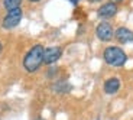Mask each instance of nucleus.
Returning <instances> with one entry per match:
<instances>
[{"label": "nucleus", "instance_id": "nucleus-9", "mask_svg": "<svg viewBox=\"0 0 133 120\" xmlns=\"http://www.w3.org/2000/svg\"><path fill=\"white\" fill-rule=\"evenodd\" d=\"M71 84L68 83V81H65V80H59V81H57V83L52 85V90L55 91V93H58V94H65V93H70L71 91Z\"/></svg>", "mask_w": 133, "mask_h": 120}, {"label": "nucleus", "instance_id": "nucleus-5", "mask_svg": "<svg viewBox=\"0 0 133 120\" xmlns=\"http://www.w3.org/2000/svg\"><path fill=\"white\" fill-rule=\"evenodd\" d=\"M119 12V6L116 3H111V2H106L101 6L97 9V16L103 20H109L111 17H114Z\"/></svg>", "mask_w": 133, "mask_h": 120}, {"label": "nucleus", "instance_id": "nucleus-12", "mask_svg": "<svg viewBox=\"0 0 133 120\" xmlns=\"http://www.w3.org/2000/svg\"><path fill=\"white\" fill-rule=\"evenodd\" d=\"M88 2H90V3H101L103 0H88Z\"/></svg>", "mask_w": 133, "mask_h": 120}, {"label": "nucleus", "instance_id": "nucleus-16", "mask_svg": "<svg viewBox=\"0 0 133 120\" xmlns=\"http://www.w3.org/2000/svg\"><path fill=\"white\" fill-rule=\"evenodd\" d=\"M38 120H45V119H38Z\"/></svg>", "mask_w": 133, "mask_h": 120}, {"label": "nucleus", "instance_id": "nucleus-6", "mask_svg": "<svg viewBox=\"0 0 133 120\" xmlns=\"http://www.w3.org/2000/svg\"><path fill=\"white\" fill-rule=\"evenodd\" d=\"M61 57H62V48L61 46L45 48V52H43V64L52 65V64H55L57 61H59Z\"/></svg>", "mask_w": 133, "mask_h": 120}, {"label": "nucleus", "instance_id": "nucleus-4", "mask_svg": "<svg viewBox=\"0 0 133 120\" xmlns=\"http://www.w3.org/2000/svg\"><path fill=\"white\" fill-rule=\"evenodd\" d=\"M96 36L98 38L101 42H110L114 38V28L113 25L107 22V20H101L96 28Z\"/></svg>", "mask_w": 133, "mask_h": 120}, {"label": "nucleus", "instance_id": "nucleus-11", "mask_svg": "<svg viewBox=\"0 0 133 120\" xmlns=\"http://www.w3.org/2000/svg\"><path fill=\"white\" fill-rule=\"evenodd\" d=\"M109 2H111V3H116V4H119V3H123L124 0H109Z\"/></svg>", "mask_w": 133, "mask_h": 120}, {"label": "nucleus", "instance_id": "nucleus-3", "mask_svg": "<svg viewBox=\"0 0 133 120\" xmlns=\"http://www.w3.org/2000/svg\"><path fill=\"white\" fill-rule=\"evenodd\" d=\"M22 17H23V10H22V7L9 10V12H6L3 20H2V28H3V29H7V30L15 29V28L20 23Z\"/></svg>", "mask_w": 133, "mask_h": 120}, {"label": "nucleus", "instance_id": "nucleus-1", "mask_svg": "<svg viewBox=\"0 0 133 120\" xmlns=\"http://www.w3.org/2000/svg\"><path fill=\"white\" fill-rule=\"evenodd\" d=\"M43 52H45V46L42 43H35L23 57L22 65L23 70L29 74H33L39 71V68L42 67L43 64Z\"/></svg>", "mask_w": 133, "mask_h": 120}, {"label": "nucleus", "instance_id": "nucleus-8", "mask_svg": "<svg viewBox=\"0 0 133 120\" xmlns=\"http://www.w3.org/2000/svg\"><path fill=\"white\" fill-rule=\"evenodd\" d=\"M120 87H122V83H120V78L119 77H110V78H107V80L104 81L103 90H104V93H106V94L113 96V94H116L117 91L120 90Z\"/></svg>", "mask_w": 133, "mask_h": 120}, {"label": "nucleus", "instance_id": "nucleus-14", "mask_svg": "<svg viewBox=\"0 0 133 120\" xmlns=\"http://www.w3.org/2000/svg\"><path fill=\"white\" fill-rule=\"evenodd\" d=\"M28 2H29V3H39L41 0H28Z\"/></svg>", "mask_w": 133, "mask_h": 120}, {"label": "nucleus", "instance_id": "nucleus-15", "mask_svg": "<svg viewBox=\"0 0 133 120\" xmlns=\"http://www.w3.org/2000/svg\"><path fill=\"white\" fill-rule=\"evenodd\" d=\"M2 51H3V42L0 41V54H2Z\"/></svg>", "mask_w": 133, "mask_h": 120}, {"label": "nucleus", "instance_id": "nucleus-10", "mask_svg": "<svg viewBox=\"0 0 133 120\" xmlns=\"http://www.w3.org/2000/svg\"><path fill=\"white\" fill-rule=\"evenodd\" d=\"M22 2H23V0H2V4H3L4 10L9 12V10H13V9L20 7Z\"/></svg>", "mask_w": 133, "mask_h": 120}, {"label": "nucleus", "instance_id": "nucleus-2", "mask_svg": "<svg viewBox=\"0 0 133 120\" xmlns=\"http://www.w3.org/2000/svg\"><path fill=\"white\" fill-rule=\"evenodd\" d=\"M103 59L109 67L113 68H122L127 62V54L120 46H107L103 51Z\"/></svg>", "mask_w": 133, "mask_h": 120}, {"label": "nucleus", "instance_id": "nucleus-13", "mask_svg": "<svg viewBox=\"0 0 133 120\" xmlns=\"http://www.w3.org/2000/svg\"><path fill=\"white\" fill-rule=\"evenodd\" d=\"M70 2L74 4V6H75V4H78V2H81V0H70Z\"/></svg>", "mask_w": 133, "mask_h": 120}, {"label": "nucleus", "instance_id": "nucleus-7", "mask_svg": "<svg viewBox=\"0 0 133 120\" xmlns=\"http://www.w3.org/2000/svg\"><path fill=\"white\" fill-rule=\"evenodd\" d=\"M114 39L122 45L126 43H133V30H130L126 26H119L117 29H114Z\"/></svg>", "mask_w": 133, "mask_h": 120}]
</instances>
